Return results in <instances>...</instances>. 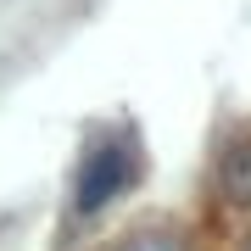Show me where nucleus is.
<instances>
[{"label":"nucleus","mask_w":251,"mask_h":251,"mask_svg":"<svg viewBox=\"0 0 251 251\" xmlns=\"http://www.w3.org/2000/svg\"><path fill=\"white\" fill-rule=\"evenodd\" d=\"M128 173H134V162H128L123 145H95V151H84L78 184H73V206H78V212H100L112 196H123Z\"/></svg>","instance_id":"1"},{"label":"nucleus","mask_w":251,"mask_h":251,"mask_svg":"<svg viewBox=\"0 0 251 251\" xmlns=\"http://www.w3.org/2000/svg\"><path fill=\"white\" fill-rule=\"evenodd\" d=\"M224 196L240 201V206H251V140H240L224 156Z\"/></svg>","instance_id":"2"},{"label":"nucleus","mask_w":251,"mask_h":251,"mask_svg":"<svg viewBox=\"0 0 251 251\" xmlns=\"http://www.w3.org/2000/svg\"><path fill=\"white\" fill-rule=\"evenodd\" d=\"M123 251H179V240H173V234H134Z\"/></svg>","instance_id":"3"}]
</instances>
